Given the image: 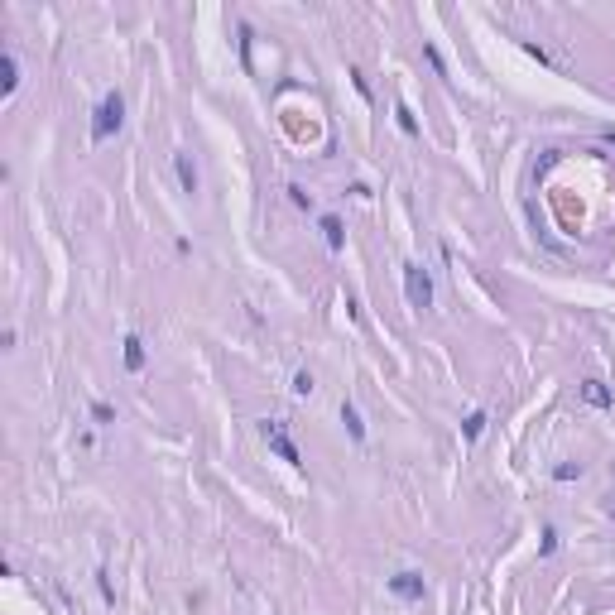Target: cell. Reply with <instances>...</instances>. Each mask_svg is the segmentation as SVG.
I'll return each instance as SVG.
<instances>
[{"mask_svg":"<svg viewBox=\"0 0 615 615\" xmlns=\"http://www.w3.org/2000/svg\"><path fill=\"white\" fill-rule=\"evenodd\" d=\"M125 125V101H120V92H111V97H101V106H97V120H92V139L101 144V139H111V135Z\"/></svg>","mask_w":615,"mask_h":615,"instance_id":"6da1fadb","label":"cell"},{"mask_svg":"<svg viewBox=\"0 0 615 615\" xmlns=\"http://www.w3.org/2000/svg\"><path fill=\"white\" fill-rule=\"evenodd\" d=\"M404 294H409V308H433V279L423 274V265H404Z\"/></svg>","mask_w":615,"mask_h":615,"instance_id":"7a4b0ae2","label":"cell"},{"mask_svg":"<svg viewBox=\"0 0 615 615\" xmlns=\"http://www.w3.org/2000/svg\"><path fill=\"white\" fill-rule=\"evenodd\" d=\"M260 433H265L269 452L279 456V461H289V466H303V452H298L294 442H289V433L279 428V423H269V418H265V423H260Z\"/></svg>","mask_w":615,"mask_h":615,"instance_id":"3957f363","label":"cell"},{"mask_svg":"<svg viewBox=\"0 0 615 615\" xmlns=\"http://www.w3.org/2000/svg\"><path fill=\"white\" fill-rule=\"evenodd\" d=\"M390 591L404 596V601H423V596H428V587H423L418 572H399V577H390Z\"/></svg>","mask_w":615,"mask_h":615,"instance_id":"277c9868","label":"cell"},{"mask_svg":"<svg viewBox=\"0 0 615 615\" xmlns=\"http://www.w3.org/2000/svg\"><path fill=\"white\" fill-rule=\"evenodd\" d=\"M173 168H178L183 192H197V163H192V154H173Z\"/></svg>","mask_w":615,"mask_h":615,"instance_id":"5b68a950","label":"cell"},{"mask_svg":"<svg viewBox=\"0 0 615 615\" xmlns=\"http://www.w3.org/2000/svg\"><path fill=\"white\" fill-rule=\"evenodd\" d=\"M322 236H327V250H342V245H347V231H342L337 216H322Z\"/></svg>","mask_w":615,"mask_h":615,"instance_id":"8992f818","label":"cell"},{"mask_svg":"<svg viewBox=\"0 0 615 615\" xmlns=\"http://www.w3.org/2000/svg\"><path fill=\"white\" fill-rule=\"evenodd\" d=\"M125 371H144V342L139 337H125Z\"/></svg>","mask_w":615,"mask_h":615,"instance_id":"52a82bcc","label":"cell"},{"mask_svg":"<svg viewBox=\"0 0 615 615\" xmlns=\"http://www.w3.org/2000/svg\"><path fill=\"white\" fill-rule=\"evenodd\" d=\"M582 395H587V404H596V409H611V390H606L601 380H587Z\"/></svg>","mask_w":615,"mask_h":615,"instance_id":"ba28073f","label":"cell"},{"mask_svg":"<svg viewBox=\"0 0 615 615\" xmlns=\"http://www.w3.org/2000/svg\"><path fill=\"white\" fill-rule=\"evenodd\" d=\"M342 423H347V433L356 437V442H366V423H361V414H356L351 404H342Z\"/></svg>","mask_w":615,"mask_h":615,"instance_id":"9c48e42d","label":"cell"},{"mask_svg":"<svg viewBox=\"0 0 615 615\" xmlns=\"http://www.w3.org/2000/svg\"><path fill=\"white\" fill-rule=\"evenodd\" d=\"M461 433H466V442H476L485 433V414H466V423H461Z\"/></svg>","mask_w":615,"mask_h":615,"instance_id":"30bf717a","label":"cell"},{"mask_svg":"<svg viewBox=\"0 0 615 615\" xmlns=\"http://www.w3.org/2000/svg\"><path fill=\"white\" fill-rule=\"evenodd\" d=\"M395 116H399V130L404 135H418V120H414V111H409V106H395Z\"/></svg>","mask_w":615,"mask_h":615,"instance_id":"8fae6325","label":"cell"},{"mask_svg":"<svg viewBox=\"0 0 615 615\" xmlns=\"http://www.w3.org/2000/svg\"><path fill=\"white\" fill-rule=\"evenodd\" d=\"M15 82H20V63L15 54H5V92H15Z\"/></svg>","mask_w":615,"mask_h":615,"instance_id":"7c38bea8","label":"cell"},{"mask_svg":"<svg viewBox=\"0 0 615 615\" xmlns=\"http://www.w3.org/2000/svg\"><path fill=\"white\" fill-rule=\"evenodd\" d=\"M92 418H97V423H116V409H111L106 399H97L92 404Z\"/></svg>","mask_w":615,"mask_h":615,"instance_id":"4fadbf2b","label":"cell"},{"mask_svg":"<svg viewBox=\"0 0 615 615\" xmlns=\"http://www.w3.org/2000/svg\"><path fill=\"white\" fill-rule=\"evenodd\" d=\"M294 395H313V375H308V371L294 375Z\"/></svg>","mask_w":615,"mask_h":615,"instance_id":"5bb4252c","label":"cell"},{"mask_svg":"<svg viewBox=\"0 0 615 615\" xmlns=\"http://www.w3.org/2000/svg\"><path fill=\"white\" fill-rule=\"evenodd\" d=\"M553 476H558V481H577V476H582V466H572V461H562L558 471H553Z\"/></svg>","mask_w":615,"mask_h":615,"instance_id":"9a60e30c","label":"cell"},{"mask_svg":"<svg viewBox=\"0 0 615 615\" xmlns=\"http://www.w3.org/2000/svg\"><path fill=\"white\" fill-rule=\"evenodd\" d=\"M289 197H294V207H313V197H308V192H303V187H289Z\"/></svg>","mask_w":615,"mask_h":615,"instance_id":"2e32d148","label":"cell"}]
</instances>
